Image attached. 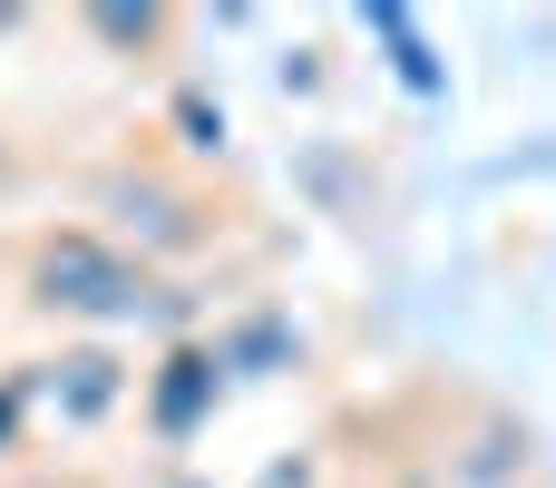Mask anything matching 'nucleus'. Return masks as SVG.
Listing matches in <instances>:
<instances>
[{
	"label": "nucleus",
	"instance_id": "f257e3e1",
	"mask_svg": "<svg viewBox=\"0 0 556 488\" xmlns=\"http://www.w3.org/2000/svg\"><path fill=\"white\" fill-rule=\"evenodd\" d=\"M39 303L49 313H137L147 274L127 254H108L98 235H59V245H39Z\"/></svg>",
	"mask_w": 556,
	"mask_h": 488
},
{
	"label": "nucleus",
	"instance_id": "f03ea898",
	"mask_svg": "<svg viewBox=\"0 0 556 488\" xmlns=\"http://www.w3.org/2000/svg\"><path fill=\"white\" fill-rule=\"evenodd\" d=\"M166 372H176V381H166L156 421H166V430H186V421H195V401H205V381H215V362H205V352H176Z\"/></svg>",
	"mask_w": 556,
	"mask_h": 488
}]
</instances>
